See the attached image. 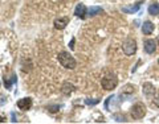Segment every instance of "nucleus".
<instances>
[{"label": "nucleus", "mask_w": 159, "mask_h": 124, "mask_svg": "<svg viewBox=\"0 0 159 124\" xmlns=\"http://www.w3.org/2000/svg\"><path fill=\"white\" fill-rule=\"evenodd\" d=\"M57 59H58V62L61 63L62 68H65V69L73 70V69H76V66H77V62H76L74 57L72 54H69L68 52H60L58 56H57Z\"/></svg>", "instance_id": "f257e3e1"}, {"label": "nucleus", "mask_w": 159, "mask_h": 124, "mask_svg": "<svg viewBox=\"0 0 159 124\" xmlns=\"http://www.w3.org/2000/svg\"><path fill=\"white\" fill-rule=\"evenodd\" d=\"M101 85L102 87H104L105 90H113V89H115L118 85V79H117V77H115L114 74H108V75H105L104 78L101 79Z\"/></svg>", "instance_id": "f03ea898"}, {"label": "nucleus", "mask_w": 159, "mask_h": 124, "mask_svg": "<svg viewBox=\"0 0 159 124\" xmlns=\"http://www.w3.org/2000/svg\"><path fill=\"white\" fill-rule=\"evenodd\" d=\"M146 111H147V110H146V106L143 103H141V102L135 103V104L131 107V118L135 120L142 119L146 115Z\"/></svg>", "instance_id": "7ed1b4c3"}, {"label": "nucleus", "mask_w": 159, "mask_h": 124, "mask_svg": "<svg viewBox=\"0 0 159 124\" xmlns=\"http://www.w3.org/2000/svg\"><path fill=\"white\" fill-rule=\"evenodd\" d=\"M122 49H123L126 56H132L135 52H137V41L132 40V38L126 40L123 42V45H122Z\"/></svg>", "instance_id": "20e7f679"}, {"label": "nucleus", "mask_w": 159, "mask_h": 124, "mask_svg": "<svg viewBox=\"0 0 159 124\" xmlns=\"http://www.w3.org/2000/svg\"><path fill=\"white\" fill-rule=\"evenodd\" d=\"M32 104H33L32 98H23V99L17 100V107L21 111H28V110H31Z\"/></svg>", "instance_id": "39448f33"}, {"label": "nucleus", "mask_w": 159, "mask_h": 124, "mask_svg": "<svg viewBox=\"0 0 159 124\" xmlns=\"http://www.w3.org/2000/svg\"><path fill=\"white\" fill-rule=\"evenodd\" d=\"M69 24V17L68 16H64V17H58L55 20V23H53V25H55L56 29H58V31H62V29L66 28V25Z\"/></svg>", "instance_id": "423d86ee"}, {"label": "nucleus", "mask_w": 159, "mask_h": 124, "mask_svg": "<svg viewBox=\"0 0 159 124\" xmlns=\"http://www.w3.org/2000/svg\"><path fill=\"white\" fill-rule=\"evenodd\" d=\"M143 94L147 98H152V96L155 95V87L152 83L150 82H146L145 85H143Z\"/></svg>", "instance_id": "0eeeda50"}, {"label": "nucleus", "mask_w": 159, "mask_h": 124, "mask_svg": "<svg viewBox=\"0 0 159 124\" xmlns=\"http://www.w3.org/2000/svg\"><path fill=\"white\" fill-rule=\"evenodd\" d=\"M155 49H157V42L154 40H146L145 41V52L147 54H152L155 53Z\"/></svg>", "instance_id": "6e6552de"}, {"label": "nucleus", "mask_w": 159, "mask_h": 124, "mask_svg": "<svg viewBox=\"0 0 159 124\" xmlns=\"http://www.w3.org/2000/svg\"><path fill=\"white\" fill-rule=\"evenodd\" d=\"M76 90V86L73 85L72 82H64L61 86V92L64 95H70V94Z\"/></svg>", "instance_id": "1a4fd4ad"}, {"label": "nucleus", "mask_w": 159, "mask_h": 124, "mask_svg": "<svg viewBox=\"0 0 159 124\" xmlns=\"http://www.w3.org/2000/svg\"><path fill=\"white\" fill-rule=\"evenodd\" d=\"M74 15L80 19H85L86 15H88V8H86L84 4H78L74 9Z\"/></svg>", "instance_id": "9d476101"}, {"label": "nucleus", "mask_w": 159, "mask_h": 124, "mask_svg": "<svg viewBox=\"0 0 159 124\" xmlns=\"http://www.w3.org/2000/svg\"><path fill=\"white\" fill-rule=\"evenodd\" d=\"M142 32H143V35H151L152 32H154V24H152L151 21H145L143 25H142Z\"/></svg>", "instance_id": "9b49d317"}, {"label": "nucleus", "mask_w": 159, "mask_h": 124, "mask_svg": "<svg viewBox=\"0 0 159 124\" xmlns=\"http://www.w3.org/2000/svg\"><path fill=\"white\" fill-rule=\"evenodd\" d=\"M141 3H142V0H141V2H138L137 4H134V5L123 7V8H122V12H125V13H135L139 8H141Z\"/></svg>", "instance_id": "f8f14e48"}, {"label": "nucleus", "mask_w": 159, "mask_h": 124, "mask_svg": "<svg viewBox=\"0 0 159 124\" xmlns=\"http://www.w3.org/2000/svg\"><path fill=\"white\" fill-rule=\"evenodd\" d=\"M148 13H150L151 16H158L159 15V3H152L148 7Z\"/></svg>", "instance_id": "ddd939ff"}, {"label": "nucleus", "mask_w": 159, "mask_h": 124, "mask_svg": "<svg viewBox=\"0 0 159 124\" xmlns=\"http://www.w3.org/2000/svg\"><path fill=\"white\" fill-rule=\"evenodd\" d=\"M102 11H104V9L101 8V7H90V8L88 9V15L89 16H97V15H99V13H101Z\"/></svg>", "instance_id": "4468645a"}, {"label": "nucleus", "mask_w": 159, "mask_h": 124, "mask_svg": "<svg viewBox=\"0 0 159 124\" xmlns=\"http://www.w3.org/2000/svg\"><path fill=\"white\" fill-rule=\"evenodd\" d=\"M13 83H16V77L15 75H12L11 77V79L9 78H7V77H4V86H5V89H11Z\"/></svg>", "instance_id": "2eb2a0df"}, {"label": "nucleus", "mask_w": 159, "mask_h": 124, "mask_svg": "<svg viewBox=\"0 0 159 124\" xmlns=\"http://www.w3.org/2000/svg\"><path fill=\"white\" fill-rule=\"evenodd\" d=\"M135 91V87L132 85H126L123 89H122V94H132Z\"/></svg>", "instance_id": "dca6fc26"}, {"label": "nucleus", "mask_w": 159, "mask_h": 124, "mask_svg": "<svg viewBox=\"0 0 159 124\" xmlns=\"http://www.w3.org/2000/svg\"><path fill=\"white\" fill-rule=\"evenodd\" d=\"M98 103H99V99H90V98L85 99V104H88V106H95Z\"/></svg>", "instance_id": "f3484780"}, {"label": "nucleus", "mask_w": 159, "mask_h": 124, "mask_svg": "<svg viewBox=\"0 0 159 124\" xmlns=\"http://www.w3.org/2000/svg\"><path fill=\"white\" fill-rule=\"evenodd\" d=\"M114 119L117 120L118 123H126V122H127L125 116H123V115H119V113H115V115H114Z\"/></svg>", "instance_id": "a211bd4d"}, {"label": "nucleus", "mask_w": 159, "mask_h": 124, "mask_svg": "<svg viewBox=\"0 0 159 124\" xmlns=\"http://www.w3.org/2000/svg\"><path fill=\"white\" fill-rule=\"evenodd\" d=\"M46 108L49 110V112H57L60 110V106H48Z\"/></svg>", "instance_id": "6ab92c4d"}, {"label": "nucleus", "mask_w": 159, "mask_h": 124, "mask_svg": "<svg viewBox=\"0 0 159 124\" xmlns=\"http://www.w3.org/2000/svg\"><path fill=\"white\" fill-rule=\"evenodd\" d=\"M154 104L159 107V92L155 94V96H154Z\"/></svg>", "instance_id": "aec40b11"}, {"label": "nucleus", "mask_w": 159, "mask_h": 124, "mask_svg": "<svg viewBox=\"0 0 159 124\" xmlns=\"http://www.w3.org/2000/svg\"><path fill=\"white\" fill-rule=\"evenodd\" d=\"M69 48L70 49H74V38L70 40V44H69Z\"/></svg>", "instance_id": "412c9836"}, {"label": "nucleus", "mask_w": 159, "mask_h": 124, "mask_svg": "<svg viewBox=\"0 0 159 124\" xmlns=\"http://www.w3.org/2000/svg\"><path fill=\"white\" fill-rule=\"evenodd\" d=\"M5 120H7V118H5V116L0 115V123H5Z\"/></svg>", "instance_id": "4be33fe9"}, {"label": "nucleus", "mask_w": 159, "mask_h": 124, "mask_svg": "<svg viewBox=\"0 0 159 124\" xmlns=\"http://www.w3.org/2000/svg\"><path fill=\"white\" fill-rule=\"evenodd\" d=\"M12 122H13V123L17 122V120H16V118H15V113H12Z\"/></svg>", "instance_id": "5701e85b"}, {"label": "nucleus", "mask_w": 159, "mask_h": 124, "mask_svg": "<svg viewBox=\"0 0 159 124\" xmlns=\"http://www.w3.org/2000/svg\"><path fill=\"white\" fill-rule=\"evenodd\" d=\"M158 45H159V40H158Z\"/></svg>", "instance_id": "b1692460"}, {"label": "nucleus", "mask_w": 159, "mask_h": 124, "mask_svg": "<svg viewBox=\"0 0 159 124\" xmlns=\"http://www.w3.org/2000/svg\"><path fill=\"white\" fill-rule=\"evenodd\" d=\"M158 63H159V61H158Z\"/></svg>", "instance_id": "393cba45"}]
</instances>
